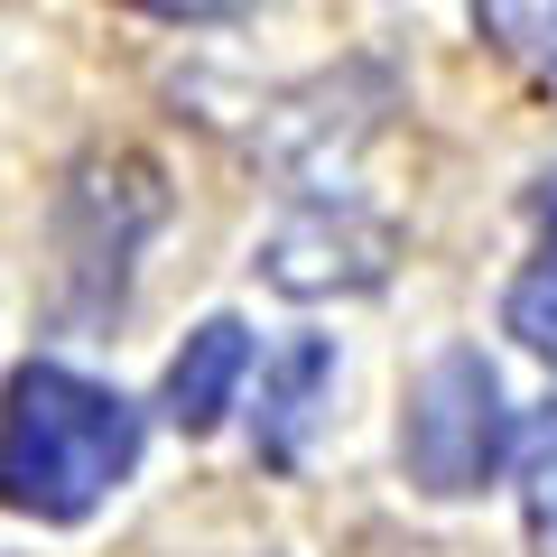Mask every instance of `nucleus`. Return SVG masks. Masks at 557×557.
<instances>
[{
	"label": "nucleus",
	"mask_w": 557,
	"mask_h": 557,
	"mask_svg": "<svg viewBox=\"0 0 557 557\" xmlns=\"http://www.w3.org/2000/svg\"><path fill=\"white\" fill-rule=\"evenodd\" d=\"M139 409L75 362H20L0 391V502L28 520H84L131 483Z\"/></svg>",
	"instance_id": "f257e3e1"
},
{
	"label": "nucleus",
	"mask_w": 557,
	"mask_h": 557,
	"mask_svg": "<svg viewBox=\"0 0 557 557\" xmlns=\"http://www.w3.org/2000/svg\"><path fill=\"white\" fill-rule=\"evenodd\" d=\"M502 456H511L502 372L474 354V344H456V354H437L428 372H418V391H409V418H399V465H409V483H418L428 502H474L483 483L502 474Z\"/></svg>",
	"instance_id": "f03ea898"
},
{
	"label": "nucleus",
	"mask_w": 557,
	"mask_h": 557,
	"mask_svg": "<svg viewBox=\"0 0 557 557\" xmlns=\"http://www.w3.org/2000/svg\"><path fill=\"white\" fill-rule=\"evenodd\" d=\"M260 270L288 298H335V288H381L391 270V223L362 214L354 196H298V214L260 242Z\"/></svg>",
	"instance_id": "7ed1b4c3"
},
{
	"label": "nucleus",
	"mask_w": 557,
	"mask_h": 557,
	"mask_svg": "<svg viewBox=\"0 0 557 557\" xmlns=\"http://www.w3.org/2000/svg\"><path fill=\"white\" fill-rule=\"evenodd\" d=\"M159 223V177L139 159H94L65 186V251H75V307H112L131 278L139 233Z\"/></svg>",
	"instance_id": "20e7f679"
},
{
	"label": "nucleus",
	"mask_w": 557,
	"mask_h": 557,
	"mask_svg": "<svg viewBox=\"0 0 557 557\" xmlns=\"http://www.w3.org/2000/svg\"><path fill=\"white\" fill-rule=\"evenodd\" d=\"M242 381H251V335H242V317H205L196 335L177 344V362H168V391H159V409L177 418L186 437H214L223 418H233Z\"/></svg>",
	"instance_id": "39448f33"
},
{
	"label": "nucleus",
	"mask_w": 557,
	"mask_h": 557,
	"mask_svg": "<svg viewBox=\"0 0 557 557\" xmlns=\"http://www.w3.org/2000/svg\"><path fill=\"white\" fill-rule=\"evenodd\" d=\"M325 391H335V344L298 335L260 372V465H298L307 456V437H317V418H325Z\"/></svg>",
	"instance_id": "423d86ee"
},
{
	"label": "nucleus",
	"mask_w": 557,
	"mask_h": 557,
	"mask_svg": "<svg viewBox=\"0 0 557 557\" xmlns=\"http://www.w3.org/2000/svg\"><path fill=\"white\" fill-rule=\"evenodd\" d=\"M474 28L539 84H557V0H474Z\"/></svg>",
	"instance_id": "0eeeda50"
},
{
	"label": "nucleus",
	"mask_w": 557,
	"mask_h": 557,
	"mask_svg": "<svg viewBox=\"0 0 557 557\" xmlns=\"http://www.w3.org/2000/svg\"><path fill=\"white\" fill-rule=\"evenodd\" d=\"M520 520H530V548L557 557V409L520 437Z\"/></svg>",
	"instance_id": "6e6552de"
},
{
	"label": "nucleus",
	"mask_w": 557,
	"mask_h": 557,
	"mask_svg": "<svg viewBox=\"0 0 557 557\" xmlns=\"http://www.w3.org/2000/svg\"><path fill=\"white\" fill-rule=\"evenodd\" d=\"M511 335L557 372V260H539V270L511 288Z\"/></svg>",
	"instance_id": "1a4fd4ad"
},
{
	"label": "nucleus",
	"mask_w": 557,
	"mask_h": 557,
	"mask_svg": "<svg viewBox=\"0 0 557 557\" xmlns=\"http://www.w3.org/2000/svg\"><path fill=\"white\" fill-rule=\"evenodd\" d=\"M131 10H149V20H233V10H251V0H131Z\"/></svg>",
	"instance_id": "9d476101"
},
{
	"label": "nucleus",
	"mask_w": 557,
	"mask_h": 557,
	"mask_svg": "<svg viewBox=\"0 0 557 557\" xmlns=\"http://www.w3.org/2000/svg\"><path fill=\"white\" fill-rule=\"evenodd\" d=\"M539 214H548V260H557V177H548V196H539Z\"/></svg>",
	"instance_id": "9b49d317"
}]
</instances>
